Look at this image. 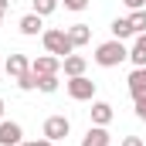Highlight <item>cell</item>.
<instances>
[{
    "label": "cell",
    "mask_w": 146,
    "mask_h": 146,
    "mask_svg": "<svg viewBox=\"0 0 146 146\" xmlns=\"http://www.w3.org/2000/svg\"><path fill=\"white\" fill-rule=\"evenodd\" d=\"M7 7H10V0H0V14H7Z\"/></svg>",
    "instance_id": "obj_25"
},
{
    "label": "cell",
    "mask_w": 146,
    "mask_h": 146,
    "mask_svg": "<svg viewBox=\"0 0 146 146\" xmlns=\"http://www.w3.org/2000/svg\"><path fill=\"white\" fill-rule=\"evenodd\" d=\"M3 72H7V78H14V82H17L24 72H31V58H27V54H21V51H14V54L3 61Z\"/></svg>",
    "instance_id": "obj_5"
},
{
    "label": "cell",
    "mask_w": 146,
    "mask_h": 146,
    "mask_svg": "<svg viewBox=\"0 0 146 146\" xmlns=\"http://www.w3.org/2000/svg\"><path fill=\"white\" fill-rule=\"evenodd\" d=\"M133 102H136V115L143 119V115H146V95H139V99H133Z\"/></svg>",
    "instance_id": "obj_21"
},
{
    "label": "cell",
    "mask_w": 146,
    "mask_h": 146,
    "mask_svg": "<svg viewBox=\"0 0 146 146\" xmlns=\"http://www.w3.org/2000/svg\"><path fill=\"white\" fill-rule=\"evenodd\" d=\"M34 3V14H41V17H51L54 10H58V3L61 0H31Z\"/></svg>",
    "instance_id": "obj_18"
},
{
    "label": "cell",
    "mask_w": 146,
    "mask_h": 146,
    "mask_svg": "<svg viewBox=\"0 0 146 146\" xmlns=\"http://www.w3.org/2000/svg\"><path fill=\"white\" fill-rule=\"evenodd\" d=\"M68 37H72L75 48H85V44L92 41V27H88V24H72V27H68Z\"/></svg>",
    "instance_id": "obj_14"
},
{
    "label": "cell",
    "mask_w": 146,
    "mask_h": 146,
    "mask_svg": "<svg viewBox=\"0 0 146 146\" xmlns=\"http://www.w3.org/2000/svg\"><path fill=\"white\" fill-rule=\"evenodd\" d=\"M112 115H115V112H112L109 102H95V99H92V126H109Z\"/></svg>",
    "instance_id": "obj_11"
},
{
    "label": "cell",
    "mask_w": 146,
    "mask_h": 146,
    "mask_svg": "<svg viewBox=\"0 0 146 146\" xmlns=\"http://www.w3.org/2000/svg\"><path fill=\"white\" fill-rule=\"evenodd\" d=\"M0 24H3V14H0Z\"/></svg>",
    "instance_id": "obj_28"
},
{
    "label": "cell",
    "mask_w": 146,
    "mask_h": 146,
    "mask_svg": "<svg viewBox=\"0 0 146 146\" xmlns=\"http://www.w3.org/2000/svg\"><path fill=\"white\" fill-rule=\"evenodd\" d=\"M17 146H31V143H17Z\"/></svg>",
    "instance_id": "obj_27"
},
{
    "label": "cell",
    "mask_w": 146,
    "mask_h": 146,
    "mask_svg": "<svg viewBox=\"0 0 146 146\" xmlns=\"http://www.w3.org/2000/svg\"><path fill=\"white\" fill-rule=\"evenodd\" d=\"M31 72L34 75H58L61 72V58H54V54H37L34 61H31Z\"/></svg>",
    "instance_id": "obj_8"
},
{
    "label": "cell",
    "mask_w": 146,
    "mask_h": 146,
    "mask_svg": "<svg viewBox=\"0 0 146 146\" xmlns=\"http://www.w3.org/2000/svg\"><path fill=\"white\" fill-rule=\"evenodd\" d=\"M37 92H44V95L58 92V75H37Z\"/></svg>",
    "instance_id": "obj_17"
},
{
    "label": "cell",
    "mask_w": 146,
    "mask_h": 146,
    "mask_svg": "<svg viewBox=\"0 0 146 146\" xmlns=\"http://www.w3.org/2000/svg\"><path fill=\"white\" fill-rule=\"evenodd\" d=\"M41 133H44V139H51V143H61V139L72 133V122H68V115H48Z\"/></svg>",
    "instance_id": "obj_4"
},
{
    "label": "cell",
    "mask_w": 146,
    "mask_h": 146,
    "mask_svg": "<svg viewBox=\"0 0 146 146\" xmlns=\"http://www.w3.org/2000/svg\"><path fill=\"white\" fill-rule=\"evenodd\" d=\"M129 27H133V34H146V7L129 10Z\"/></svg>",
    "instance_id": "obj_16"
},
{
    "label": "cell",
    "mask_w": 146,
    "mask_h": 146,
    "mask_svg": "<svg viewBox=\"0 0 146 146\" xmlns=\"http://www.w3.org/2000/svg\"><path fill=\"white\" fill-rule=\"evenodd\" d=\"M126 85H129V95L133 99L146 95V68H133V75L126 78Z\"/></svg>",
    "instance_id": "obj_12"
},
{
    "label": "cell",
    "mask_w": 146,
    "mask_h": 146,
    "mask_svg": "<svg viewBox=\"0 0 146 146\" xmlns=\"http://www.w3.org/2000/svg\"><path fill=\"white\" fill-rule=\"evenodd\" d=\"M61 3H65V10H75V14L88 7V0H61Z\"/></svg>",
    "instance_id": "obj_20"
},
{
    "label": "cell",
    "mask_w": 146,
    "mask_h": 146,
    "mask_svg": "<svg viewBox=\"0 0 146 146\" xmlns=\"http://www.w3.org/2000/svg\"><path fill=\"white\" fill-rule=\"evenodd\" d=\"M17 27H21L24 37H37V34H44V17L31 10V14H24V17L17 21Z\"/></svg>",
    "instance_id": "obj_7"
},
{
    "label": "cell",
    "mask_w": 146,
    "mask_h": 146,
    "mask_svg": "<svg viewBox=\"0 0 146 146\" xmlns=\"http://www.w3.org/2000/svg\"><path fill=\"white\" fill-rule=\"evenodd\" d=\"M41 41H44V51L54 54V58H68V54H75L72 37H68V31H61V27H48V31L41 34Z\"/></svg>",
    "instance_id": "obj_2"
},
{
    "label": "cell",
    "mask_w": 146,
    "mask_h": 146,
    "mask_svg": "<svg viewBox=\"0 0 146 146\" xmlns=\"http://www.w3.org/2000/svg\"><path fill=\"white\" fill-rule=\"evenodd\" d=\"M65 88H68V95H72L75 102H92V99H95V82H92L88 75L68 78V82H65Z\"/></svg>",
    "instance_id": "obj_3"
},
{
    "label": "cell",
    "mask_w": 146,
    "mask_h": 146,
    "mask_svg": "<svg viewBox=\"0 0 146 146\" xmlns=\"http://www.w3.org/2000/svg\"><path fill=\"white\" fill-rule=\"evenodd\" d=\"M143 122H146V115H143Z\"/></svg>",
    "instance_id": "obj_29"
},
{
    "label": "cell",
    "mask_w": 146,
    "mask_h": 146,
    "mask_svg": "<svg viewBox=\"0 0 146 146\" xmlns=\"http://www.w3.org/2000/svg\"><path fill=\"white\" fill-rule=\"evenodd\" d=\"M31 146H54V143H51V139H44V136H41V139H34V143H31Z\"/></svg>",
    "instance_id": "obj_24"
},
{
    "label": "cell",
    "mask_w": 146,
    "mask_h": 146,
    "mask_svg": "<svg viewBox=\"0 0 146 146\" xmlns=\"http://www.w3.org/2000/svg\"><path fill=\"white\" fill-rule=\"evenodd\" d=\"M82 146H112V136L106 126H88V133L82 136Z\"/></svg>",
    "instance_id": "obj_9"
},
{
    "label": "cell",
    "mask_w": 146,
    "mask_h": 146,
    "mask_svg": "<svg viewBox=\"0 0 146 146\" xmlns=\"http://www.w3.org/2000/svg\"><path fill=\"white\" fill-rule=\"evenodd\" d=\"M112 37H115V41H126V37H133L129 17H115V21H112Z\"/></svg>",
    "instance_id": "obj_15"
},
{
    "label": "cell",
    "mask_w": 146,
    "mask_h": 146,
    "mask_svg": "<svg viewBox=\"0 0 146 146\" xmlns=\"http://www.w3.org/2000/svg\"><path fill=\"white\" fill-rule=\"evenodd\" d=\"M119 146H146V143H143V139H139V136H126V139H122V143H119Z\"/></svg>",
    "instance_id": "obj_22"
},
{
    "label": "cell",
    "mask_w": 146,
    "mask_h": 146,
    "mask_svg": "<svg viewBox=\"0 0 146 146\" xmlns=\"http://www.w3.org/2000/svg\"><path fill=\"white\" fill-rule=\"evenodd\" d=\"M17 143H24V129H21V122L3 119V122H0V146H17Z\"/></svg>",
    "instance_id": "obj_6"
},
{
    "label": "cell",
    "mask_w": 146,
    "mask_h": 146,
    "mask_svg": "<svg viewBox=\"0 0 146 146\" xmlns=\"http://www.w3.org/2000/svg\"><path fill=\"white\" fill-rule=\"evenodd\" d=\"M0 122H3V99H0Z\"/></svg>",
    "instance_id": "obj_26"
},
{
    "label": "cell",
    "mask_w": 146,
    "mask_h": 146,
    "mask_svg": "<svg viewBox=\"0 0 146 146\" xmlns=\"http://www.w3.org/2000/svg\"><path fill=\"white\" fill-rule=\"evenodd\" d=\"M17 88H21V92H34L37 88V75L34 72H24L21 78H17Z\"/></svg>",
    "instance_id": "obj_19"
},
{
    "label": "cell",
    "mask_w": 146,
    "mask_h": 146,
    "mask_svg": "<svg viewBox=\"0 0 146 146\" xmlns=\"http://www.w3.org/2000/svg\"><path fill=\"white\" fill-rule=\"evenodd\" d=\"M92 58H95V65H99V68H119V65L129 58V48H126L122 41H115V37H112V41H102V44L95 48V54H92Z\"/></svg>",
    "instance_id": "obj_1"
},
{
    "label": "cell",
    "mask_w": 146,
    "mask_h": 146,
    "mask_svg": "<svg viewBox=\"0 0 146 146\" xmlns=\"http://www.w3.org/2000/svg\"><path fill=\"white\" fill-rule=\"evenodd\" d=\"M88 68V61L82 58V54H68V58H61V72L68 75V78H78V75H85Z\"/></svg>",
    "instance_id": "obj_10"
},
{
    "label": "cell",
    "mask_w": 146,
    "mask_h": 146,
    "mask_svg": "<svg viewBox=\"0 0 146 146\" xmlns=\"http://www.w3.org/2000/svg\"><path fill=\"white\" fill-rule=\"evenodd\" d=\"M122 3H126L129 10H143V7H146V0H122Z\"/></svg>",
    "instance_id": "obj_23"
},
{
    "label": "cell",
    "mask_w": 146,
    "mask_h": 146,
    "mask_svg": "<svg viewBox=\"0 0 146 146\" xmlns=\"http://www.w3.org/2000/svg\"><path fill=\"white\" fill-rule=\"evenodd\" d=\"M129 61L136 68H146V34H136L133 48H129Z\"/></svg>",
    "instance_id": "obj_13"
}]
</instances>
